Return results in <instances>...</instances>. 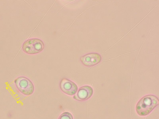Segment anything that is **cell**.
<instances>
[{
    "mask_svg": "<svg viewBox=\"0 0 159 119\" xmlns=\"http://www.w3.org/2000/svg\"><path fill=\"white\" fill-rule=\"evenodd\" d=\"M58 119H73V117L70 113L66 112L63 113Z\"/></svg>",
    "mask_w": 159,
    "mask_h": 119,
    "instance_id": "52a82bcc",
    "label": "cell"
},
{
    "mask_svg": "<svg viewBox=\"0 0 159 119\" xmlns=\"http://www.w3.org/2000/svg\"><path fill=\"white\" fill-rule=\"evenodd\" d=\"M44 48V44L40 40L37 38H32L27 40L22 46L23 51L30 54L39 53Z\"/></svg>",
    "mask_w": 159,
    "mask_h": 119,
    "instance_id": "3957f363",
    "label": "cell"
},
{
    "mask_svg": "<svg viewBox=\"0 0 159 119\" xmlns=\"http://www.w3.org/2000/svg\"><path fill=\"white\" fill-rule=\"evenodd\" d=\"M158 98L153 95H146L138 102L136 106V111L141 116H145L150 112L158 104Z\"/></svg>",
    "mask_w": 159,
    "mask_h": 119,
    "instance_id": "6da1fadb",
    "label": "cell"
},
{
    "mask_svg": "<svg viewBox=\"0 0 159 119\" xmlns=\"http://www.w3.org/2000/svg\"><path fill=\"white\" fill-rule=\"evenodd\" d=\"M73 98L79 101H83L90 98L93 93V90L90 86L88 85L82 86L79 88Z\"/></svg>",
    "mask_w": 159,
    "mask_h": 119,
    "instance_id": "5b68a950",
    "label": "cell"
},
{
    "mask_svg": "<svg viewBox=\"0 0 159 119\" xmlns=\"http://www.w3.org/2000/svg\"><path fill=\"white\" fill-rule=\"evenodd\" d=\"M60 87L63 92L70 96L75 95L78 90V86L75 83L66 78H63L61 80Z\"/></svg>",
    "mask_w": 159,
    "mask_h": 119,
    "instance_id": "277c9868",
    "label": "cell"
},
{
    "mask_svg": "<svg viewBox=\"0 0 159 119\" xmlns=\"http://www.w3.org/2000/svg\"><path fill=\"white\" fill-rule=\"evenodd\" d=\"M15 86L19 91L24 95L28 96L32 94L34 90L32 82L24 77L17 78L14 81Z\"/></svg>",
    "mask_w": 159,
    "mask_h": 119,
    "instance_id": "7a4b0ae2",
    "label": "cell"
},
{
    "mask_svg": "<svg viewBox=\"0 0 159 119\" xmlns=\"http://www.w3.org/2000/svg\"><path fill=\"white\" fill-rule=\"evenodd\" d=\"M101 57L99 54L91 53L81 57L80 60L84 65L91 66L98 64L101 61Z\"/></svg>",
    "mask_w": 159,
    "mask_h": 119,
    "instance_id": "8992f818",
    "label": "cell"
}]
</instances>
